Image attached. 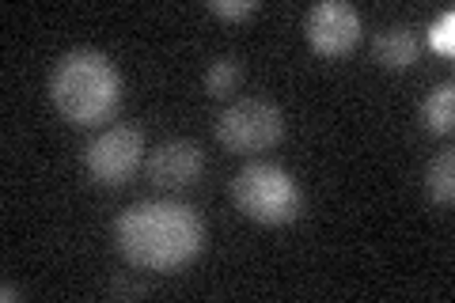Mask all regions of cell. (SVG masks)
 Segmentation results:
<instances>
[{"label":"cell","mask_w":455,"mask_h":303,"mask_svg":"<svg viewBox=\"0 0 455 303\" xmlns=\"http://www.w3.org/2000/svg\"><path fill=\"white\" fill-rule=\"evenodd\" d=\"M232 201L235 209L254 224H292L304 212V190L289 171L277 163L254 160L232 179Z\"/></svg>","instance_id":"obj_3"},{"label":"cell","mask_w":455,"mask_h":303,"mask_svg":"<svg viewBox=\"0 0 455 303\" xmlns=\"http://www.w3.org/2000/svg\"><path fill=\"white\" fill-rule=\"evenodd\" d=\"M361 12L346 4V0H319L304 16V35L307 46L319 57H341L361 42Z\"/></svg>","instance_id":"obj_6"},{"label":"cell","mask_w":455,"mask_h":303,"mask_svg":"<svg viewBox=\"0 0 455 303\" xmlns=\"http://www.w3.org/2000/svg\"><path fill=\"white\" fill-rule=\"evenodd\" d=\"M50 99L73 125H103L122 103V72L99 50H68L50 68Z\"/></svg>","instance_id":"obj_2"},{"label":"cell","mask_w":455,"mask_h":303,"mask_svg":"<svg viewBox=\"0 0 455 303\" xmlns=\"http://www.w3.org/2000/svg\"><path fill=\"white\" fill-rule=\"evenodd\" d=\"M209 12L220 20H251L259 12V0H209Z\"/></svg>","instance_id":"obj_13"},{"label":"cell","mask_w":455,"mask_h":303,"mask_svg":"<svg viewBox=\"0 0 455 303\" xmlns=\"http://www.w3.org/2000/svg\"><path fill=\"white\" fill-rule=\"evenodd\" d=\"M114 243H118V254L133 269L179 273L202 258L205 220L187 201L148 197L118 212V220H114Z\"/></svg>","instance_id":"obj_1"},{"label":"cell","mask_w":455,"mask_h":303,"mask_svg":"<svg viewBox=\"0 0 455 303\" xmlns=\"http://www.w3.org/2000/svg\"><path fill=\"white\" fill-rule=\"evenodd\" d=\"M425 194H429V201L440 209H448L455 201V155L451 152L433 155L429 171H425Z\"/></svg>","instance_id":"obj_10"},{"label":"cell","mask_w":455,"mask_h":303,"mask_svg":"<svg viewBox=\"0 0 455 303\" xmlns=\"http://www.w3.org/2000/svg\"><path fill=\"white\" fill-rule=\"evenodd\" d=\"M239 80H243V65H239L235 57H217V61L205 68V76H202L205 95H212V99H228L239 88Z\"/></svg>","instance_id":"obj_11"},{"label":"cell","mask_w":455,"mask_h":303,"mask_svg":"<svg viewBox=\"0 0 455 303\" xmlns=\"http://www.w3.org/2000/svg\"><path fill=\"white\" fill-rule=\"evenodd\" d=\"M429 46L440 57H451L455 53V12L451 8H444L440 16H433V23H429Z\"/></svg>","instance_id":"obj_12"},{"label":"cell","mask_w":455,"mask_h":303,"mask_svg":"<svg viewBox=\"0 0 455 303\" xmlns=\"http://www.w3.org/2000/svg\"><path fill=\"white\" fill-rule=\"evenodd\" d=\"M217 140L228 152H266L284 137V114L269 99H235L217 114Z\"/></svg>","instance_id":"obj_4"},{"label":"cell","mask_w":455,"mask_h":303,"mask_svg":"<svg viewBox=\"0 0 455 303\" xmlns=\"http://www.w3.org/2000/svg\"><path fill=\"white\" fill-rule=\"evenodd\" d=\"M145 160V133L140 125H110L103 129L88 148H84V167L99 186H122L137 175Z\"/></svg>","instance_id":"obj_5"},{"label":"cell","mask_w":455,"mask_h":303,"mask_svg":"<svg viewBox=\"0 0 455 303\" xmlns=\"http://www.w3.org/2000/svg\"><path fill=\"white\" fill-rule=\"evenodd\" d=\"M372 57H376L383 68H391V72L414 68L418 65V38H414V31L403 27V23H395V27H387V31H379V38L372 42Z\"/></svg>","instance_id":"obj_8"},{"label":"cell","mask_w":455,"mask_h":303,"mask_svg":"<svg viewBox=\"0 0 455 303\" xmlns=\"http://www.w3.org/2000/svg\"><path fill=\"white\" fill-rule=\"evenodd\" d=\"M0 296H4V299H20L23 292H20V288H12V284H4V292H0Z\"/></svg>","instance_id":"obj_15"},{"label":"cell","mask_w":455,"mask_h":303,"mask_svg":"<svg viewBox=\"0 0 455 303\" xmlns=\"http://www.w3.org/2000/svg\"><path fill=\"white\" fill-rule=\"evenodd\" d=\"M145 292H148L145 284H122V281L110 284V296H145Z\"/></svg>","instance_id":"obj_14"},{"label":"cell","mask_w":455,"mask_h":303,"mask_svg":"<svg viewBox=\"0 0 455 303\" xmlns=\"http://www.w3.org/2000/svg\"><path fill=\"white\" fill-rule=\"evenodd\" d=\"M145 171L160 190H182V186H190L205 171V152H202V144L187 137L164 140L160 148H152V155L145 160Z\"/></svg>","instance_id":"obj_7"},{"label":"cell","mask_w":455,"mask_h":303,"mask_svg":"<svg viewBox=\"0 0 455 303\" xmlns=\"http://www.w3.org/2000/svg\"><path fill=\"white\" fill-rule=\"evenodd\" d=\"M421 125L429 129L433 137H448L455 129V84L444 80L440 88H433L421 103Z\"/></svg>","instance_id":"obj_9"}]
</instances>
